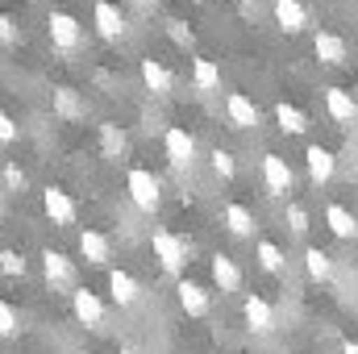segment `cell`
<instances>
[{
    "mask_svg": "<svg viewBox=\"0 0 358 354\" xmlns=\"http://www.w3.org/2000/svg\"><path fill=\"white\" fill-rule=\"evenodd\" d=\"M125 192H129V200H134L142 213H159V204H163L159 179L150 176L146 167H129V176H125Z\"/></svg>",
    "mask_w": 358,
    "mask_h": 354,
    "instance_id": "1",
    "label": "cell"
},
{
    "mask_svg": "<svg viewBox=\"0 0 358 354\" xmlns=\"http://www.w3.org/2000/svg\"><path fill=\"white\" fill-rule=\"evenodd\" d=\"M46 34H50L55 50H63V55H71V50L84 46V29H80V21H76L71 13H63V8H55V13L46 17Z\"/></svg>",
    "mask_w": 358,
    "mask_h": 354,
    "instance_id": "2",
    "label": "cell"
},
{
    "mask_svg": "<svg viewBox=\"0 0 358 354\" xmlns=\"http://www.w3.org/2000/svg\"><path fill=\"white\" fill-rule=\"evenodd\" d=\"M150 246H155V259L163 263V271H171V275H179V271H183V263H187V246L179 242L176 234H167V229H155Z\"/></svg>",
    "mask_w": 358,
    "mask_h": 354,
    "instance_id": "3",
    "label": "cell"
},
{
    "mask_svg": "<svg viewBox=\"0 0 358 354\" xmlns=\"http://www.w3.org/2000/svg\"><path fill=\"white\" fill-rule=\"evenodd\" d=\"M163 150H167V163H171L176 171H183V167H192V159H196V138H192L187 129L171 125L167 138H163Z\"/></svg>",
    "mask_w": 358,
    "mask_h": 354,
    "instance_id": "4",
    "label": "cell"
},
{
    "mask_svg": "<svg viewBox=\"0 0 358 354\" xmlns=\"http://www.w3.org/2000/svg\"><path fill=\"white\" fill-rule=\"evenodd\" d=\"M313 55H317L325 67H342V63L350 59V46H346V38H338V34L321 29V34L313 38Z\"/></svg>",
    "mask_w": 358,
    "mask_h": 354,
    "instance_id": "5",
    "label": "cell"
},
{
    "mask_svg": "<svg viewBox=\"0 0 358 354\" xmlns=\"http://www.w3.org/2000/svg\"><path fill=\"white\" fill-rule=\"evenodd\" d=\"M42 208H46V217H50L55 225H76V200H71V192L46 187V192H42Z\"/></svg>",
    "mask_w": 358,
    "mask_h": 354,
    "instance_id": "6",
    "label": "cell"
},
{
    "mask_svg": "<svg viewBox=\"0 0 358 354\" xmlns=\"http://www.w3.org/2000/svg\"><path fill=\"white\" fill-rule=\"evenodd\" d=\"M263 183H267L271 196H287V192H292V183H296L292 167H287V159L267 155V159H263Z\"/></svg>",
    "mask_w": 358,
    "mask_h": 354,
    "instance_id": "7",
    "label": "cell"
},
{
    "mask_svg": "<svg viewBox=\"0 0 358 354\" xmlns=\"http://www.w3.org/2000/svg\"><path fill=\"white\" fill-rule=\"evenodd\" d=\"M42 271H46V283H55V288H71L76 283V263L63 250H42Z\"/></svg>",
    "mask_w": 358,
    "mask_h": 354,
    "instance_id": "8",
    "label": "cell"
},
{
    "mask_svg": "<svg viewBox=\"0 0 358 354\" xmlns=\"http://www.w3.org/2000/svg\"><path fill=\"white\" fill-rule=\"evenodd\" d=\"M176 300H179V309H183L187 317H208V292H204L200 283L179 279L176 283Z\"/></svg>",
    "mask_w": 358,
    "mask_h": 354,
    "instance_id": "9",
    "label": "cell"
},
{
    "mask_svg": "<svg viewBox=\"0 0 358 354\" xmlns=\"http://www.w3.org/2000/svg\"><path fill=\"white\" fill-rule=\"evenodd\" d=\"M325 108L338 125H355L358 121V100L346 88H325Z\"/></svg>",
    "mask_w": 358,
    "mask_h": 354,
    "instance_id": "10",
    "label": "cell"
},
{
    "mask_svg": "<svg viewBox=\"0 0 358 354\" xmlns=\"http://www.w3.org/2000/svg\"><path fill=\"white\" fill-rule=\"evenodd\" d=\"M225 113H229V121H234L238 129H255V125H259V104H255L246 92H229Z\"/></svg>",
    "mask_w": 358,
    "mask_h": 354,
    "instance_id": "11",
    "label": "cell"
},
{
    "mask_svg": "<svg viewBox=\"0 0 358 354\" xmlns=\"http://www.w3.org/2000/svg\"><path fill=\"white\" fill-rule=\"evenodd\" d=\"M275 21L283 34H304L308 29V8L300 0H275Z\"/></svg>",
    "mask_w": 358,
    "mask_h": 354,
    "instance_id": "12",
    "label": "cell"
},
{
    "mask_svg": "<svg viewBox=\"0 0 358 354\" xmlns=\"http://www.w3.org/2000/svg\"><path fill=\"white\" fill-rule=\"evenodd\" d=\"M71 313H76L80 325H100L104 321V304L96 300V292H88V288H76L71 292Z\"/></svg>",
    "mask_w": 358,
    "mask_h": 354,
    "instance_id": "13",
    "label": "cell"
},
{
    "mask_svg": "<svg viewBox=\"0 0 358 354\" xmlns=\"http://www.w3.org/2000/svg\"><path fill=\"white\" fill-rule=\"evenodd\" d=\"M304 167H308V179L321 187V183L334 179V167H338V163H334V150H325V146H308V150H304Z\"/></svg>",
    "mask_w": 358,
    "mask_h": 354,
    "instance_id": "14",
    "label": "cell"
},
{
    "mask_svg": "<svg viewBox=\"0 0 358 354\" xmlns=\"http://www.w3.org/2000/svg\"><path fill=\"white\" fill-rule=\"evenodd\" d=\"M80 255H84L92 267H104L113 259V242H108L100 229H84V234H80Z\"/></svg>",
    "mask_w": 358,
    "mask_h": 354,
    "instance_id": "15",
    "label": "cell"
},
{
    "mask_svg": "<svg viewBox=\"0 0 358 354\" xmlns=\"http://www.w3.org/2000/svg\"><path fill=\"white\" fill-rule=\"evenodd\" d=\"M96 34H100V38H108V42L125 34V17H121V8H117V4L96 0Z\"/></svg>",
    "mask_w": 358,
    "mask_h": 354,
    "instance_id": "16",
    "label": "cell"
},
{
    "mask_svg": "<svg viewBox=\"0 0 358 354\" xmlns=\"http://www.w3.org/2000/svg\"><path fill=\"white\" fill-rule=\"evenodd\" d=\"M221 217H225V229H229L234 238H255V229H259L255 213H250L246 204H238V200H234V204H225V213H221Z\"/></svg>",
    "mask_w": 358,
    "mask_h": 354,
    "instance_id": "17",
    "label": "cell"
},
{
    "mask_svg": "<svg viewBox=\"0 0 358 354\" xmlns=\"http://www.w3.org/2000/svg\"><path fill=\"white\" fill-rule=\"evenodd\" d=\"M242 313H246V325H250L255 334H271V330H275V309H271L263 296H246Z\"/></svg>",
    "mask_w": 358,
    "mask_h": 354,
    "instance_id": "18",
    "label": "cell"
},
{
    "mask_svg": "<svg viewBox=\"0 0 358 354\" xmlns=\"http://www.w3.org/2000/svg\"><path fill=\"white\" fill-rule=\"evenodd\" d=\"M108 292H113V300H117L121 309L138 304V296H142V288H138V279H134L129 271H108Z\"/></svg>",
    "mask_w": 358,
    "mask_h": 354,
    "instance_id": "19",
    "label": "cell"
},
{
    "mask_svg": "<svg viewBox=\"0 0 358 354\" xmlns=\"http://www.w3.org/2000/svg\"><path fill=\"white\" fill-rule=\"evenodd\" d=\"M213 283L221 292H238L242 288V267L234 263L229 255H213Z\"/></svg>",
    "mask_w": 358,
    "mask_h": 354,
    "instance_id": "20",
    "label": "cell"
},
{
    "mask_svg": "<svg viewBox=\"0 0 358 354\" xmlns=\"http://www.w3.org/2000/svg\"><path fill=\"white\" fill-rule=\"evenodd\" d=\"M138 71H142V84H146L150 92H159V96H167V92L176 88L171 71H167V67H163L159 59H142V67H138Z\"/></svg>",
    "mask_w": 358,
    "mask_h": 354,
    "instance_id": "21",
    "label": "cell"
},
{
    "mask_svg": "<svg viewBox=\"0 0 358 354\" xmlns=\"http://www.w3.org/2000/svg\"><path fill=\"white\" fill-rule=\"evenodd\" d=\"M325 225H329L338 238H358V217L346 204H329V208H325Z\"/></svg>",
    "mask_w": 358,
    "mask_h": 354,
    "instance_id": "22",
    "label": "cell"
},
{
    "mask_svg": "<svg viewBox=\"0 0 358 354\" xmlns=\"http://www.w3.org/2000/svg\"><path fill=\"white\" fill-rule=\"evenodd\" d=\"M275 121H279L283 134H304V129H308V113L296 108L292 100H279V104H275Z\"/></svg>",
    "mask_w": 358,
    "mask_h": 354,
    "instance_id": "23",
    "label": "cell"
},
{
    "mask_svg": "<svg viewBox=\"0 0 358 354\" xmlns=\"http://www.w3.org/2000/svg\"><path fill=\"white\" fill-rule=\"evenodd\" d=\"M192 84L200 92H217L221 88V67L213 59H192Z\"/></svg>",
    "mask_w": 358,
    "mask_h": 354,
    "instance_id": "24",
    "label": "cell"
},
{
    "mask_svg": "<svg viewBox=\"0 0 358 354\" xmlns=\"http://www.w3.org/2000/svg\"><path fill=\"white\" fill-rule=\"evenodd\" d=\"M304 271H308L313 283H325V279L334 275V259H329L321 246H308V250H304Z\"/></svg>",
    "mask_w": 358,
    "mask_h": 354,
    "instance_id": "25",
    "label": "cell"
},
{
    "mask_svg": "<svg viewBox=\"0 0 358 354\" xmlns=\"http://www.w3.org/2000/svg\"><path fill=\"white\" fill-rule=\"evenodd\" d=\"M100 146H104V155H108V159H121V155H125V146H129V138H125V129H121V125H100Z\"/></svg>",
    "mask_w": 358,
    "mask_h": 354,
    "instance_id": "26",
    "label": "cell"
},
{
    "mask_svg": "<svg viewBox=\"0 0 358 354\" xmlns=\"http://www.w3.org/2000/svg\"><path fill=\"white\" fill-rule=\"evenodd\" d=\"M55 113L67 117V121H80L84 117V104H80V96L71 88H55Z\"/></svg>",
    "mask_w": 358,
    "mask_h": 354,
    "instance_id": "27",
    "label": "cell"
},
{
    "mask_svg": "<svg viewBox=\"0 0 358 354\" xmlns=\"http://www.w3.org/2000/svg\"><path fill=\"white\" fill-rule=\"evenodd\" d=\"M255 255H259V263H263V271H271V275H279V271L287 267V259H283V250H279L275 242H259V246H255Z\"/></svg>",
    "mask_w": 358,
    "mask_h": 354,
    "instance_id": "28",
    "label": "cell"
},
{
    "mask_svg": "<svg viewBox=\"0 0 358 354\" xmlns=\"http://www.w3.org/2000/svg\"><path fill=\"white\" fill-rule=\"evenodd\" d=\"M21 330V317H17V309L8 304V300H0V338H13Z\"/></svg>",
    "mask_w": 358,
    "mask_h": 354,
    "instance_id": "29",
    "label": "cell"
},
{
    "mask_svg": "<svg viewBox=\"0 0 358 354\" xmlns=\"http://www.w3.org/2000/svg\"><path fill=\"white\" fill-rule=\"evenodd\" d=\"M287 229H292L296 238L308 234V213H304V204H287Z\"/></svg>",
    "mask_w": 358,
    "mask_h": 354,
    "instance_id": "30",
    "label": "cell"
},
{
    "mask_svg": "<svg viewBox=\"0 0 358 354\" xmlns=\"http://www.w3.org/2000/svg\"><path fill=\"white\" fill-rule=\"evenodd\" d=\"M208 159H213V171H217L221 179H234V171H238V163H234V155H229V150H213Z\"/></svg>",
    "mask_w": 358,
    "mask_h": 354,
    "instance_id": "31",
    "label": "cell"
},
{
    "mask_svg": "<svg viewBox=\"0 0 358 354\" xmlns=\"http://www.w3.org/2000/svg\"><path fill=\"white\" fill-rule=\"evenodd\" d=\"M0 271L4 275H25V255H17V250H0Z\"/></svg>",
    "mask_w": 358,
    "mask_h": 354,
    "instance_id": "32",
    "label": "cell"
},
{
    "mask_svg": "<svg viewBox=\"0 0 358 354\" xmlns=\"http://www.w3.org/2000/svg\"><path fill=\"white\" fill-rule=\"evenodd\" d=\"M17 38H21V34H17V21H13L8 13H0V42H4V46H17Z\"/></svg>",
    "mask_w": 358,
    "mask_h": 354,
    "instance_id": "33",
    "label": "cell"
},
{
    "mask_svg": "<svg viewBox=\"0 0 358 354\" xmlns=\"http://www.w3.org/2000/svg\"><path fill=\"white\" fill-rule=\"evenodd\" d=\"M4 183H8V192H21V187H25V171H21L17 163H8V167H4Z\"/></svg>",
    "mask_w": 358,
    "mask_h": 354,
    "instance_id": "34",
    "label": "cell"
},
{
    "mask_svg": "<svg viewBox=\"0 0 358 354\" xmlns=\"http://www.w3.org/2000/svg\"><path fill=\"white\" fill-rule=\"evenodd\" d=\"M167 34H171V38H176L179 46H192V29H187V25H183V21H167Z\"/></svg>",
    "mask_w": 358,
    "mask_h": 354,
    "instance_id": "35",
    "label": "cell"
},
{
    "mask_svg": "<svg viewBox=\"0 0 358 354\" xmlns=\"http://www.w3.org/2000/svg\"><path fill=\"white\" fill-rule=\"evenodd\" d=\"M0 142L8 146V142H17V125H13V117L8 113H0Z\"/></svg>",
    "mask_w": 358,
    "mask_h": 354,
    "instance_id": "36",
    "label": "cell"
},
{
    "mask_svg": "<svg viewBox=\"0 0 358 354\" xmlns=\"http://www.w3.org/2000/svg\"><path fill=\"white\" fill-rule=\"evenodd\" d=\"M238 8H242V13H246V17H250V13H255V8H259V0H238Z\"/></svg>",
    "mask_w": 358,
    "mask_h": 354,
    "instance_id": "37",
    "label": "cell"
},
{
    "mask_svg": "<svg viewBox=\"0 0 358 354\" xmlns=\"http://www.w3.org/2000/svg\"><path fill=\"white\" fill-rule=\"evenodd\" d=\"M342 354H358V342H342Z\"/></svg>",
    "mask_w": 358,
    "mask_h": 354,
    "instance_id": "38",
    "label": "cell"
},
{
    "mask_svg": "<svg viewBox=\"0 0 358 354\" xmlns=\"http://www.w3.org/2000/svg\"><path fill=\"white\" fill-rule=\"evenodd\" d=\"M134 4H138V8H155L159 0H134Z\"/></svg>",
    "mask_w": 358,
    "mask_h": 354,
    "instance_id": "39",
    "label": "cell"
},
{
    "mask_svg": "<svg viewBox=\"0 0 358 354\" xmlns=\"http://www.w3.org/2000/svg\"><path fill=\"white\" fill-rule=\"evenodd\" d=\"M355 67H358V59H355Z\"/></svg>",
    "mask_w": 358,
    "mask_h": 354,
    "instance_id": "40",
    "label": "cell"
}]
</instances>
